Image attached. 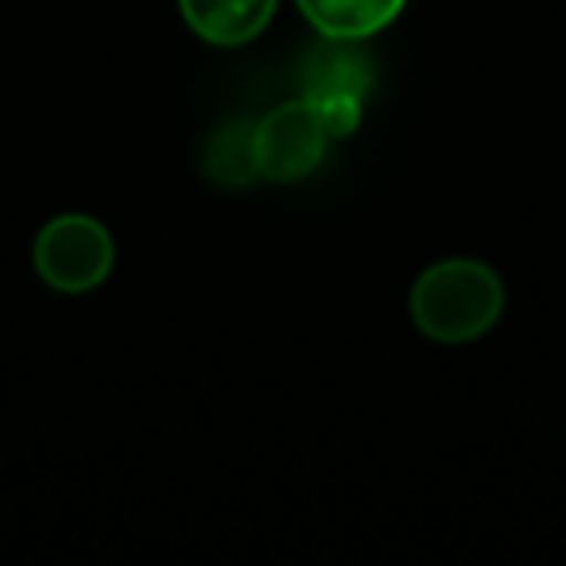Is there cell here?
<instances>
[{"label": "cell", "mask_w": 566, "mask_h": 566, "mask_svg": "<svg viewBox=\"0 0 566 566\" xmlns=\"http://www.w3.org/2000/svg\"><path fill=\"white\" fill-rule=\"evenodd\" d=\"M408 315L423 338L439 346H465L501 323L504 283L485 260H439L423 268L411 283Z\"/></svg>", "instance_id": "1"}, {"label": "cell", "mask_w": 566, "mask_h": 566, "mask_svg": "<svg viewBox=\"0 0 566 566\" xmlns=\"http://www.w3.org/2000/svg\"><path fill=\"white\" fill-rule=\"evenodd\" d=\"M32 264L51 292L86 295L109 280L117 244L109 229L90 213H59L35 237Z\"/></svg>", "instance_id": "2"}, {"label": "cell", "mask_w": 566, "mask_h": 566, "mask_svg": "<svg viewBox=\"0 0 566 566\" xmlns=\"http://www.w3.org/2000/svg\"><path fill=\"white\" fill-rule=\"evenodd\" d=\"M331 125L323 109L307 97L280 102L260 120H252V159L256 175L272 182H303L318 171V164L331 151Z\"/></svg>", "instance_id": "3"}, {"label": "cell", "mask_w": 566, "mask_h": 566, "mask_svg": "<svg viewBox=\"0 0 566 566\" xmlns=\"http://www.w3.org/2000/svg\"><path fill=\"white\" fill-rule=\"evenodd\" d=\"M303 86L307 102L323 109L326 125L334 136H346L357 128V105L369 90V59L349 40H326L323 48L311 51L303 66Z\"/></svg>", "instance_id": "4"}, {"label": "cell", "mask_w": 566, "mask_h": 566, "mask_svg": "<svg viewBox=\"0 0 566 566\" xmlns=\"http://www.w3.org/2000/svg\"><path fill=\"white\" fill-rule=\"evenodd\" d=\"M280 0H179V12L198 40L213 48H244L275 17Z\"/></svg>", "instance_id": "5"}, {"label": "cell", "mask_w": 566, "mask_h": 566, "mask_svg": "<svg viewBox=\"0 0 566 566\" xmlns=\"http://www.w3.org/2000/svg\"><path fill=\"white\" fill-rule=\"evenodd\" d=\"M295 4L323 40L361 43L385 32L408 0H295Z\"/></svg>", "instance_id": "6"}, {"label": "cell", "mask_w": 566, "mask_h": 566, "mask_svg": "<svg viewBox=\"0 0 566 566\" xmlns=\"http://www.w3.org/2000/svg\"><path fill=\"white\" fill-rule=\"evenodd\" d=\"M206 171L218 187H249L256 179V159H252V125L244 120H229L226 128H218L206 148Z\"/></svg>", "instance_id": "7"}]
</instances>
